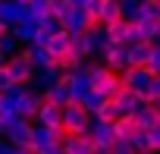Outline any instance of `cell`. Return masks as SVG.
Listing matches in <instances>:
<instances>
[{
  "instance_id": "6da1fadb",
  "label": "cell",
  "mask_w": 160,
  "mask_h": 154,
  "mask_svg": "<svg viewBox=\"0 0 160 154\" xmlns=\"http://www.w3.org/2000/svg\"><path fill=\"white\" fill-rule=\"evenodd\" d=\"M82 72L91 79V91L101 95V98H107V101H113V98L119 95V88H122V72L110 69V66L101 63V60H85Z\"/></svg>"
},
{
  "instance_id": "7a4b0ae2",
  "label": "cell",
  "mask_w": 160,
  "mask_h": 154,
  "mask_svg": "<svg viewBox=\"0 0 160 154\" xmlns=\"http://www.w3.org/2000/svg\"><path fill=\"white\" fill-rule=\"evenodd\" d=\"M91 126H94V116L88 113V107H85L82 101L72 98V101L63 107V132H66V135H88Z\"/></svg>"
},
{
  "instance_id": "3957f363",
  "label": "cell",
  "mask_w": 160,
  "mask_h": 154,
  "mask_svg": "<svg viewBox=\"0 0 160 154\" xmlns=\"http://www.w3.org/2000/svg\"><path fill=\"white\" fill-rule=\"evenodd\" d=\"M7 66H10V72H13L16 88H28V82L38 79V63H35V57H32V47H22L19 54L7 57Z\"/></svg>"
},
{
  "instance_id": "277c9868",
  "label": "cell",
  "mask_w": 160,
  "mask_h": 154,
  "mask_svg": "<svg viewBox=\"0 0 160 154\" xmlns=\"http://www.w3.org/2000/svg\"><path fill=\"white\" fill-rule=\"evenodd\" d=\"M107 35H110V41H119V44H129V47L141 41V28H138V22H129V19H119V22L107 25Z\"/></svg>"
},
{
  "instance_id": "5b68a950",
  "label": "cell",
  "mask_w": 160,
  "mask_h": 154,
  "mask_svg": "<svg viewBox=\"0 0 160 154\" xmlns=\"http://www.w3.org/2000/svg\"><path fill=\"white\" fill-rule=\"evenodd\" d=\"M38 126H47V129H63V107L57 101H50L44 91H41V110H38Z\"/></svg>"
},
{
  "instance_id": "8992f818",
  "label": "cell",
  "mask_w": 160,
  "mask_h": 154,
  "mask_svg": "<svg viewBox=\"0 0 160 154\" xmlns=\"http://www.w3.org/2000/svg\"><path fill=\"white\" fill-rule=\"evenodd\" d=\"M101 63H107L110 69H116V72H126L132 63H129V44H119V41H110L107 44V50L101 54Z\"/></svg>"
},
{
  "instance_id": "52a82bcc",
  "label": "cell",
  "mask_w": 160,
  "mask_h": 154,
  "mask_svg": "<svg viewBox=\"0 0 160 154\" xmlns=\"http://www.w3.org/2000/svg\"><path fill=\"white\" fill-rule=\"evenodd\" d=\"M151 79H154V75L148 72V66H129V69L122 72V85H126V88H132V91H138V95H144V91H148Z\"/></svg>"
},
{
  "instance_id": "ba28073f",
  "label": "cell",
  "mask_w": 160,
  "mask_h": 154,
  "mask_svg": "<svg viewBox=\"0 0 160 154\" xmlns=\"http://www.w3.org/2000/svg\"><path fill=\"white\" fill-rule=\"evenodd\" d=\"M91 141H94V148H113L119 138H116V129H113V123H101V120H94V126H91Z\"/></svg>"
},
{
  "instance_id": "9c48e42d",
  "label": "cell",
  "mask_w": 160,
  "mask_h": 154,
  "mask_svg": "<svg viewBox=\"0 0 160 154\" xmlns=\"http://www.w3.org/2000/svg\"><path fill=\"white\" fill-rule=\"evenodd\" d=\"M98 148H94V141H91V135H66V141H63V154H94Z\"/></svg>"
},
{
  "instance_id": "30bf717a",
  "label": "cell",
  "mask_w": 160,
  "mask_h": 154,
  "mask_svg": "<svg viewBox=\"0 0 160 154\" xmlns=\"http://www.w3.org/2000/svg\"><path fill=\"white\" fill-rule=\"evenodd\" d=\"M113 129H116V138H122V141H132L138 132H144L135 116H119V120L113 123Z\"/></svg>"
},
{
  "instance_id": "8fae6325",
  "label": "cell",
  "mask_w": 160,
  "mask_h": 154,
  "mask_svg": "<svg viewBox=\"0 0 160 154\" xmlns=\"http://www.w3.org/2000/svg\"><path fill=\"white\" fill-rule=\"evenodd\" d=\"M119 19H126L119 0H101V25H113Z\"/></svg>"
},
{
  "instance_id": "7c38bea8",
  "label": "cell",
  "mask_w": 160,
  "mask_h": 154,
  "mask_svg": "<svg viewBox=\"0 0 160 154\" xmlns=\"http://www.w3.org/2000/svg\"><path fill=\"white\" fill-rule=\"evenodd\" d=\"M47 50H50L53 57H63V54H69V50H72V35L60 28L57 35H50V41H47Z\"/></svg>"
},
{
  "instance_id": "4fadbf2b",
  "label": "cell",
  "mask_w": 160,
  "mask_h": 154,
  "mask_svg": "<svg viewBox=\"0 0 160 154\" xmlns=\"http://www.w3.org/2000/svg\"><path fill=\"white\" fill-rule=\"evenodd\" d=\"M151 54H154V44H151V41H138V44L129 47V63H132V66H148Z\"/></svg>"
},
{
  "instance_id": "5bb4252c",
  "label": "cell",
  "mask_w": 160,
  "mask_h": 154,
  "mask_svg": "<svg viewBox=\"0 0 160 154\" xmlns=\"http://www.w3.org/2000/svg\"><path fill=\"white\" fill-rule=\"evenodd\" d=\"M135 120H138V126H141L144 132H151V129H157V126H160V110H157L154 104H144V107L135 113Z\"/></svg>"
},
{
  "instance_id": "9a60e30c",
  "label": "cell",
  "mask_w": 160,
  "mask_h": 154,
  "mask_svg": "<svg viewBox=\"0 0 160 154\" xmlns=\"http://www.w3.org/2000/svg\"><path fill=\"white\" fill-rule=\"evenodd\" d=\"M122 113H119V107H116V101H107L98 113H94V120H101V123H116Z\"/></svg>"
},
{
  "instance_id": "2e32d148",
  "label": "cell",
  "mask_w": 160,
  "mask_h": 154,
  "mask_svg": "<svg viewBox=\"0 0 160 154\" xmlns=\"http://www.w3.org/2000/svg\"><path fill=\"white\" fill-rule=\"evenodd\" d=\"M122 3V16L129 19V22H138V16H141V3L144 0H119Z\"/></svg>"
},
{
  "instance_id": "e0dca14e",
  "label": "cell",
  "mask_w": 160,
  "mask_h": 154,
  "mask_svg": "<svg viewBox=\"0 0 160 154\" xmlns=\"http://www.w3.org/2000/svg\"><path fill=\"white\" fill-rule=\"evenodd\" d=\"M13 88H16V82H13L10 66H7V63H0V95H10Z\"/></svg>"
},
{
  "instance_id": "ac0fdd59",
  "label": "cell",
  "mask_w": 160,
  "mask_h": 154,
  "mask_svg": "<svg viewBox=\"0 0 160 154\" xmlns=\"http://www.w3.org/2000/svg\"><path fill=\"white\" fill-rule=\"evenodd\" d=\"M141 19H160V0H144V3H141L138 22H141Z\"/></svg>"
},
{
  "instance_id": "d6986e66",
  "label": "cell",
  "mask_w": 160,
  "mask_h": 154,
  "mask_svg": "<svg viewBox=\"0 0 160 154\" xmlns=\"http://www.w3.org/2000/svg\"><path fill=\"white\" fill-rule=\"evenodd\" d=\"M82 104H85V107H88V113L94 116V113H98V110H101V107L107 104V98H101V95H94V91H88V95L82 98Z\"/></svg>"
},
{
  "instance_id": "ffe728a7",
  "label": "cell",
  "mask_w": 160,
  "mask_h": 154,
  "mask_svg": "<svg viewBox=\"0 0 160 154\" xmlns=\"http://www.w3.org/2000/svg\"><path fill=\"white\" fill-rule=\"evenodd\" d=\"M141 98H144V104H157V101H160V75L151 79V85H148V91H144Z\"/></svg>"
},
{
  "instance_id": "44dd1931",
  "label": "cell",
  "mask_w": 160,
  "mask_h": 154,
  "mask_svg": "<svg viewBox=\"0 0 160 154\" xmlns=\"http://www.w3.org/2000/svg\"><path fill=\"white\" fill-rule=\"evenodd\" d=\"M110 154H138V151H135V145H132V141H122V138H119V141L110 148Z\"/></svg>"
},
{
  "instance_id": "7402d4cb",
  "label": "cell",
  "mask_w": 160,
  "mask_h": 154,
  "mask_svg": "<svg viewBox=\"0 0 160 154\" xmlns=\"http://www.w3.org/2000/svg\"><path fill=\"white\" fill-rule=\"evenodd\" d=\"M148 148H151V151H154V154H160V126H157V129H151V132H148Z\"/></svg>"
},
{
  "instance_id": "603a6c76",
  "label": "cell",
  "mask_w": 160,
  "mask_h": 154,
  "mask_svg": "<svg viewBox=\"0 0 160 154\" xmlns=\"http://www.w3.org/2000/svg\"><path fill=\"white\" fill-rule=\"evenodd\" d=\"M148 72H151V75H160V50L151 54V60H148Z\"/></svg>"
},
{
  "instance_id": "cb8c5ba5",
  "label": "cell",
  "mask_w": 160,
  "mask_h": 154,
  "mask_svg": "<svg viewBox=\"0 0 160 154\" xmlns=\"http://www.w3.org/2000/svg\"><path fill=\"white\" fill-rule=\"evenodd\" d=\"M13 3H19L22 10H28V7H32V0H13Z\"/></svg>"
},
{
  "instance_id": "d4e9b609",
  "label": "cell",
  "mask_w": 160,
  "mask_h": 154,
  "mask_svg": "<svg viewBox=\"0 0 160 154\" xmlns=\"http://www.w3.org/2000/svg\"><path fill=\"white\" fill-rule=\"evenodd\" d=\"M0 63H7V54H3V50H0Z\"/></svg>"
},
{
  "instance_id": "484cf974",
  "label": "cell",
  "mask_w": 160,
  "mask_h": 154,
  "mask_svg": "<svg viewBox=\"0 0 160 154\" xmlns=\"http://www.w3.org/2000/svg\"><path fill=\"white\" fill-rule=\"evenodd\" d=\"M138 154H154V151H138Z\"/></svg>"
},
{
  "instance_id": "4316f807",
  "label": "cell",
  "mask_w": 160,
  "mask_h": 154,
  "mask_svg": "<svg viewBox=\"0 0 160 154\" xmlns=\"http://www.w3.org/2000/svg\"><path fill=\"white\" fill-rule=\"evenodd\" d=\"M154 107H157V110H160V101H157V104H154Z\"/></svg>"
}]
</instances>
